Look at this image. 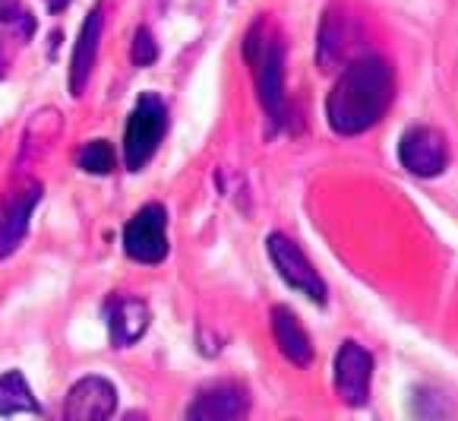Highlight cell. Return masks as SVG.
I'll return each instance as SVG.
<instances>
[{"label": "cell", "instance_id": "obj_1", "mask_svg": "<svg viewBox=\"0 0 458 421\" xmlns=\"http://www.w3.org/2000/svg\"><path fill=\"white\" fill-rule=\"evenodd\" d=\"M392 70L379 57H354L342 67L338 80L332 82L326 99V117L338 136L367 133L383 121L386 108L392 105Z\"/></svg>", "mask_w": 458, "mask_h": 421}, {"label": "cell", "instance_id": "obj_2", "mask_svg": "<svg viewBox=\"0 0 458 421\" xmlns=\"http://www.w3.org/2000/svg\"><path fill=\"white\" fill-rule=\"evenodd\" d=\"M243 57L253 67L257 96L272 127L284 121V45L269 20L253 22L243 39Z\"/></svg>", "mask_w": 458, "mask_h": 421}, {"label": "cell", "instance_id": "obj_3", "mask_svg": "<svg viewBox=\"0 0 458 421\" xmlns=\"http://www.w3.org/2000/svg\"><path fill=\"white\" fill-rule=\"evenodd\" d=\"M168 130V108L156 92L136 99L133 111H130L127 133H123V165L130 171H142L152 156L158 152Z\"/></svg>", "mask_w": 458, "mask_h": 421}, {"label": "cell", "instance_id": "obj_4", "mask_svg": "<svg viewBox=\"0 0 458 421\" xmlns=\"http://www.w3.org/2000/svg\"><path fill=\"white\" fill-rule=\"evenodd\" d=\"M266 251H269L272 266L278 270V276L284 279V286L301 292L303 298L317 301V305H326L329 298V288H326L323 276L317 272V266L307 260V253L288 238L282 231H272L266 238Z\"/></svg>", "mask_w": 458, "mask_h": 421}, {"label": "cell", "instance_id": "obj_5", "mask_svg": "<svg viewBox=\"0 0 458 421\" xmlns=\"http://www.w3.org/2000/svg\"><path fill=\"white\" fill-rule=\"evenodd\" d=\"M123 251L130 260L156 266L168 257V212L162 203H146L123 228Z\"/></svg>", "mask_w": 458, "mask_h": 421}, {"label": "cell", "instance_id": "obj_6", "mask_svg": "<svg viewBox=\"0 0 458 421\" xmlns=\"http://www.w3.org/2000/svg\"><path fill=\"white\" fill-rule=\"evenodd\" d=\"M398 162L404 165V171H411L414 177H437L449 165V143L445 133H439L437 127H408L398 140Z\"/></svg>", "mask_w": 458, "mask_h": 421}, {"label": "cell", "instance_id": "obj_7", "mask_svg": "<svg viewBox=\"0 0 458 421\" xmlns=\"http://www.w3.org/2000/svg\"><path fill=\"white\" fill-rule=\"evenodd\" d=\"M332 381H335V393L344 406L358 408L367 406L370 400V383H373V355L358 342H342L335 355V367H332Z\"/></svg>", "mask_w": 458, "mask_h": 421}, {"label": "cell", "instance_id": "obj_8", "mask_svg": "<svg viewBox=\"0 0 458 421\" xmlns=\"http://www.w3.org/2000/svg\"><path fill=\"white\" fill-rule=\"evenodd\" d=\"M250 412V390L237 381H218L202 387L187 406L190 421H234Z\"/></svg>", "mask_w": 458, "mask_h": 421}, {"label": "cell", "instance_id": "obj_9", "mask_svg": "<svg viewBox=\"0 0 458 421\" xmlns=\"http://www.w3.org/2000/svg\"><path fill=\"white\" fill-rule=\"evenodd\" d=\"M117 408V390L111 381L89 374L70 387L67 400H64V418L67 421H105L111 418Z\"/></svg>", "mask_w": 458, "mask_h": 421}, {"label": "cell", "instance_id": "obj_10", "mask_svg": "<svg viewBox=\"0 0 458 421\" xmlns=\"http://www.w3.org/2000/svg\"><path fill=\"white\" fill-rule=\"evenodd\" d=\"M38 200V184H20V187H13L7 197L0 200V260L10 257L22 245L29 231V219H32Z\"/></svg>", "mask_w": 458, "mask_h": 421}, {"label": "cell", "instance_id": "obj_11", "mask_svg": "<svg viewBox=\"0 0 458 421\" xmlns=\"http://www.w3.org/2000/svg\"><path fill=\"white\" fill-rule=\"evenodd\" d=\"M101 29H105V4H95L92 10L82 20V29L76 35L73 45V57H70V70H67V86L73 92V99H80L86 92L89 80H92L95 61H98V41H101Z\"/></svg>", "mask_w": 458, "mask_h": 421}, {"label": "cell", "instance_id": "obj_12", "mask_svg": "<svg viewBox=\"0 0 458 421\" xmlns=\"http://www.w3.org/2000/svg\"><path fill=\"white\" fill-rule=\"evenodd\" d=\"M358 26L338 10H329L319 22V45H317V61L319 70H338L348 67L358 51Z\"/></svg>", "mask_w": 458, "mask_h": 421}, {"label": "cell", "instance_id": "obj_13", "mask_svg": "<svg viewBox=\"0 0 458 421\" xmlns=\"http://www.w3.org/2000/svg\"><path fill=\"white\" fill-rule=\"evenodd\" d=\"M105 320H108V336L114 348H130L146 336L152 323V311L136 295H114L105 305Z\"/></svg>", "mask_w": 458, "mask_h": 421}, {"label": "cell", "instance_id": "obj_14", "mask_svg": "<svg viewBox=\"0 0 458 421\" xmlns=\"http://www.w3.org/2000/svg\"><path fill=\"white\" fill-rule=\"evenodd\" d=\"M269 320H272V336H276L278 352H282L284 358L297 367L310 365L313 361V342H310V336H307V330H303V323L297 320V314L291 311V307L278 305V307H272Z\"/></svg>", "mask_w": 458, "mask_h": 421}, {"label": "cell", "instance_id": "obj_15", "mask_svg": "<svg viewBox=\"0 0 458 421\" xmlns=\"http://www.w3.org/2000/svg\"><path fill=\"white\" fill-rule=\"evenodd\" d=\"M0 415H41V406L35 400L32 387L20 371L0 374Z\"/></svg>", "mask_w": 458, "mask_h": 421}, {"label": "cell", "instance_id": "obj_16", "mask_svg": "<svg viewBox=\"0 0 458 421\" xmlns=\"http://www.w3.org/2000/svg\"><path fill=\"white\" fill-rule=\"evenodd\" d=\"M76 165L86 175H111L117 165V152L108 140H89L80 150V156H76Z\"/></svg>", "mask_w": 458, "mask_h": 421}, {"label": "cell", "instance_id": "obj_17", "mask_svg": "<svg viewBox=\"0 0 458 421\" xmlns=\"http://www.w3.org/2000/svg\"><path fill=\"white\" fill-rule=\"evenodd\" d=\"M130 57H133L136 67H152V64L158 61V45H156V35L148 32L146 26L136 29L133 35V51H130Z\"/></svg>", "mask_w": 458, "mask_h": 421}, {"label": "cell", "instance_id": "obj_18", "mask_svg": "<svg viewBox=\"0 0 458 421\" xmlns=\"http://www.w3.org/2000/svg\"><path fill=\"white\" fill-rule=\"evenodd\" d=\"M29 13H22V0H0V22L4 26H20Z\"/></svg>", "mask_w": 458, "mask_h": 421}, {"label": "cell", "instance_id": "obj_19", "mask_svg": "<svg viewBox=\"0 0 458 421\" xmlns=\"http://www.w3.org/2000/svg\"><path fill=\"white\" fill-rule=\"evenodd\" d=\"M73 0H45V7L51 10V13H61V10H67Z\"/></svg>", "mask_w": 458, "mask_h": 421}, {"label": "cell", "instance_id": "obj_20", "mask_svg": "<svg viewBox=\"0 0 458 421\" xmlns=\"http://www.w3.org/2000/svg\"><path fill=\"white\" fill-rule=\"evenodd\" d=\"M4 73H7V55H4V48H0V80H4Z\"/></svg>", "mask_w": 458, "mask_h": 421}]
</instances>
